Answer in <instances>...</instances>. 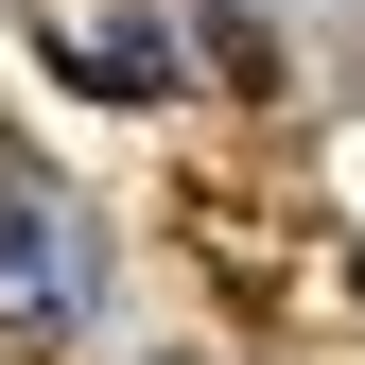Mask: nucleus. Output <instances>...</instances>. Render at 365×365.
Instances as JSON below:
<instances>
[{
  "label": "nucleus",
  "mask_w": 365,
  "mask_h": 365,
  "mask_svg": "<svg viewBox=\"0 0 365 365\" xmlns=\"http://www.w3.org/2000/svg\"><path fill=\"white\" fill-rule=\"evenodd\" d=\"M0 313H18V331H53V313H70V261H53V226H35V209H0Z\"/></svg>",
  "instance_id": "f257e3e1"
}]
</instances>
